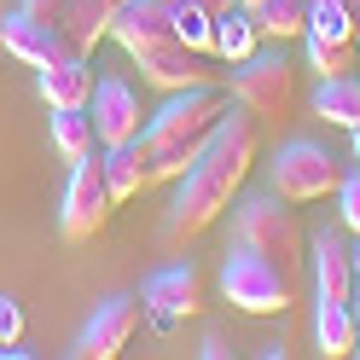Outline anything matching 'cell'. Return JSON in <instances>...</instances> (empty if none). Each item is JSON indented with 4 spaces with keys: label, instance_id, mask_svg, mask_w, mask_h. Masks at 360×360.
I'll use <instances>...</instances> for the list:
<instances>
[{
    "label": "cell",
    "instance_id": "cell-1",
    "mask_svg": "<svg viewBox=\"0 0 360 360\" xmlns=\"http://www.w3.org/2000/svg\"><path fill=\"white\" fill-rule=\"evenodd\" d=\"M250 163H256V117L244 105H233L221 117V128L210 134V146L198 151V163L180 174V192L163 215V238L186 244L198 233H210L221 210H233V192L250 180Z\"/></svg>",
    "mask_w": 360,
    "mask_h": 360
},
{
    "label": "cell",
    "instance_id": "cell-2",
    "mask_svg": "<svg viewBox=\"0 0 360 360\" xmlns=\"http://www.w3.org/2000/svg\"><path fill=\"white\" fill-rule=\"evenodd\" d=\"M233 110V94H221V87H180V94H169V105L157 110V117H146V134H140V146H146V169L151 180H180L192 163H198V151L210 146V134L221 128V117Z\"/></svg>",
    "mask_w": 360,
    "mask_h": 360
},
{
    "label": "cell",
    "instance_id": "cell-3",
    "mask_svg": "<svg viewBox=\"0 0 360 360\" xmlns=\"http://www.w3.org/2000/svg\"><path fill=\"white\" fill-rule=\"evenodd\" d=\"M238 244H244V250H256V256H267V262H279L285 274H290V267L302 262V250H308L302 221H297V210H285L279 192L238 204Z\"/></svg>",
    "mask_w": 360,
    "mask_h": 360
},
{
    "label": "cell",
    "instance_id": "cell-4",
    "mask_svg": "<svg viewBox=\"0 0 360 360\" xmlns=\"http://www.w3.org/2000/svg\"><path fill=\"white\" fill-rule=\"evenodd\" d=\"M337 157L314 140H290L274 151V163H267V186H274L285 204H320V198H337Z\"/></svg>",
    "mask_w": 360,
    "mask_h": 360
},
{
    "label": "cell",
    "instance_id": "cell-5",
    "mask_svg": "<svg viewBox=\"0 0 360 360\" xmlns=\"http://www.w3.org/2000/svg\"><path fill=\"white\" fill-rule=\"evenodd\" d=\"M221 297L244 314H285L290 308V274L279 262H267V256L238 244L227 256V267H221Z\"/></svg>",
    "mask_w": 360,
    "mask_h": 360
},
{
    "label": "cell",
    "instance_id": "cell-6",
    "mask_svg": "<svg viewBox=\"0 0 360 360\" xmlns=\"http://www.w3.org/2000/svg\"><path fill=\"white\" fill-rule=\"evenodd\" d=\"M233 105H244L250 117H290L297 105V70L285 64V53H250L244 64H233Z\"/></svg>",
    "mask_w": 360,
    "mask_h": 360
},
{
    "label": "cell",
    "instance_id": "cell-7",
    "mask_svg": "<svg viewBox=\"0 0 360 360\" xmlns=\"http://www.w3.org/2000/svg\"><path fill=\"white\" fill-rule=\"evenodd\" d=\"M128 58L140 64V82L157 87V94H180V87H210L215 82V53H198L180 35L146 41V47H134Z\"/></svg>",
    "mask_w": 360,
    "mask_h": 360
},
{
    "label": "cell",
    "instance_id": "cell-8",
    "mask_svg": "<svg viewBox=\"0 0 360 360\" xmlns=\"http://www.w3.org/2000/svg\"><path fill=\"white\" fill-rule=\"evenodd\" d=\"M198 308H204V279H198L192 262L157 267V274L146 279V290H140V320H146L157 337H169L180 320H192Z\"/></svg>",
    "mask_w": 360,
    "mask_h": 360
},
{
    "label": "cell",
    "instance_id": "cell-9",
    "mask_svg": "<svg viewBox=\"0 0 360 360\" xmlns=\"http://www.w3.org/2000/svg\"><path fill=\"white\" fill-rule=\"evenodd\" d=\"M110 210H117V198L105 186V169H99V151H87L70 163V186H64V210H58V233L64 238H94Z\"/></svg>",
    "mask_w": 360,
    "mask_h": 360
},
{
    "label": "cell",
    "instance_id": "cell-10",
    "mask_svg": "<svg viewBox=\"0 0 360 360\" xmlns=\"http://www.w3.org/2000/svg\"><path fill=\"white\" fill-rule=\"evenodd\" d=\"M87 117H94V140L105 146H122V140H140L146 134V110H140V87L128 76H99L94 82V99H87Z\"/></svg>",
    "mask_w": 360,
    "mask_h": 360
},
{
    "label": "cell",
    "instance_id": "cell-11",
    "mask_svg": "<svg viewBox=\"0 0 360 360\" xmlns=\"http://www.w3.org/2000/svg\"><path fill=\"white\" fill-rule=\"evenodd\" d=\"M134 326H140V297H105L94 314H87V326L76 337V354L82 360H110L128 349Z\"/></svg>",
    "mask_w": 360,
    "mask_h": 360
},
{
    "label": "cell",
    "instance_id": "cell-12",
    "mask_svg": "<svg viewBox=\"0 0 360 360\" xmlns=\"http://www.w3.org/2000/svg\"><path fill=\"white\" fill-rule=\"evenodd\" d=\"M314 290H320V302H354V290H360L354 244L337 227H326L320 238H314Z\"/></svg>",
    "mask_w": 360,
    "mask_h": 360
},
{
    "label": "cell",
    "instance_id": "cell-13",
    "mask_svg": "<svg viewBox=\"0 0 360 360\" xmlns=\"http://www.w3.org/2000/svg\"><path fill=\"white\" fill-rule=\"evenodd\" d=\"M0 53L18 58V64H30V70H41V64L64 58V41H58L53 24H41V18H30L24 6H18V12L0 18Z\"/></svg>",
    "mask_w": 360,
    "mask_h": 360
},
{
    "label": "cell",
    "instance_id": "cell-14",
    "mask_svg": "<svg viewBox=\"0 0 360 360\" xmlns=\"http://www.w3.org/2000/svg\"><path fill=\"white\" fill-rule=\"evenodd\" d=\"M174 6L180 0H122V6L110 12V41H117L122 53H134V47H146V41L174 35Z\"/></svg>",
    "mask_w": 360,
    "mask_h": 360
},
{
    "label": "cell",
    "instance_id": "cell-15",
    "mask_svg": "<svg viewBox=\"0 0 360 360\" xmlns=\"http://www.w3.org/2000/svg\"><path fill=\"white\" fill-rule=\"evenodd\" d=\"M41 99H47V110H87V99H94V58H76L64 53L53 64H41Z\"/></svg>",
    "mask_w": 360,
    "mask_h": 360
},
{
    "label": "cell",
    "instance_id": "cell-16",
    "mask_svg": "<svg viewBox=\"0 0 360 360\" xmlns=\"http://www.w3.org/2000/svg\"><path fill=\"white\" fill-rule=\"evenodd\" d=\"M110 0H64V12H58V41H64V53H76V58H94V47L110 35Z\"/></svg>",
    "mask_w": 360,
    "mask_h": 360
},
{
    "label": "cell",
    "instance_id": "cell-17",
    "mask_svg": "<svg viewBox=\"0 0 360 360\" xmlns=\"http://www.w3.org/2000/svg\"><path fill=\"white\" fill-rule=\"evenodd\" d=\"M99 169H105V186L117 204H128V198H140L151 186V169H146V146L140 140H122V146H105L99 151Z\"/></svg>",
    "mask_w": 360,
    "mask_h": 360
},
{
    "label": "cell",
    "instance_id": "cell-18",
    "mask_svg": "<svg viewBox=\"0 0 360 360\" xmlns=\"http://www.w3.org/2000/svg\"><path fill=\"white\" fill-rule=\"evenodd\" d=\"M250 53H262V30H256V12L233 0L227 12H215V58H221V64H244Z\"/></svg>",
    "mask_w": 360,
    "mask_h": 360
},
{
    "label": "cell",
    "instance_id": "cell-19",
    "mask_svg": "<svg viewBox=\"0 0 360 360\" xmlns=\"http://www.w3.org/2000/svg\"><path fill=\"white\" fill-rule=\"evenodd\" d=\"M354 337H360L354 302H320V314H314V343H320V354H326V360L354 354Z\"/></svg>",
    "mask_w": 360,
    "mask_h": 360
},
{
    "label": "cell",
    "instance_id": "cell-20",
    "mask_svg": "<svg viewBox=\"0 0 360 360\" xmlns=\"http://www.w3.org/2000/svg\"><path fill=\"white\" fill-rule=\"evenodd\" d=\"M308 6H314V0H262V6H256L262 41H274V47L302 41V35H308Z\"/></svg>",
    "mask_w": 360,
    "mask_h": 360
},
{
    "label": "cell",
    "instance_id": "cell-21",
    "mask_svg": "<svg viewBox=\"0 0 360 360\" xmlns=\"http://www.w3.org/2000/svg\"><path fill=\"white\" fill-rule=\"evenodd\" d=\"M314 117H326L337 128H354L360 122V76H326L320 94H314Z\"/></svg>",
    "mask_w": 360,
    "mask_h": 360
},
{
    "label": "cell",
    "instance_id": "cell-22",
    "mask_svg": "<svg viewBox=\"0 0 360 360\" xmlns=\"http://www.w3.org/2000/svg\"><path fill=\"white\" fill-rule=\"evenodd\" d=\"M47 134H53V151L64 157V163H76V157L99 151V140H94V117H87V110H53Z\"/></svg>",
    "mask_w": 360,
    "mask_h": 360
},
{
    "label": "cell",
    "instance_id": "cell-23",
    "mask_svg": "<svg viewBox=\"0 0 360 360\" xmlns=\"http://www.w3.org/2000/svg\"><path fill=\"white\" fill-rule=\"evenodd\" d=\"M308 35H320V41H354V6L349 0H314L308 6Z\"/></svg>",
    "mask_w": 360,
    "mask_h": 360
},
{
    "label": "cell",
    "instance_id": "cell-24",
    "mask_svg": "<svg viewBox=\"0 0 360 360\" xmlns=\"http://www.w3.org/2000/svg\"><path fill=\"white\" fill-rule=\"evenodd\" d=\"M302 41H308V70H320V82L354 70V41H320V35H302Z\"/></svg>",
    "mask_w": 360,
    "mask_h": 360
},
{
    "label": "cell",
    "instance_id": "cell-25",
    "mask_svg": "<svg viewBox=\"0 0 360 360\" xmlns=\"http://www.w3.org/2000/svg\"><path fill=\"white\" fill-rule=\"evenodd\" d=\"M174 35L186 41V47H198V53H215V18L204 6H192V0L174 6Z\"/></svg>",
    "mask_w": 360,
    "mask_h": 360
},
{
    "label": "cell",
    "instance_id": "cell-26",
    "mask_svg": "<svg viewBox=\"0 0 360 360\" xmlns=\"http://www.w3.org/2000/svg\"><path fill=\"white\" fill-rule=\"evenodd\" d=\"M337 221H343V233L360 238V169L337 180Z\"/></svg>",
    "mask_w": 360,
    "mask_h": 360
},
{
    "label": "cell",
    "instance_id": "cell-27",
    "mask_svg": "<svg viewBox=\"0 0 360 360\" xmlns=\"http://www.w3.org/2000/svg\"><path fill=\"white\" fill-rule=\"evenodd\" d=\"M18 337H24V308H18V297L0 290V349H12Z\"/></svg>",
    "mask_w": 360,
    "mask_h": 360
},
{
    "label": "cell",
    "instance_id": "cell-28",
    "mask_svg": "<svg viewBox=\"0 0 360 360\" xmlns=\"http://www.w3.org/2000/svg\"><path fill=\"white\" fill-rule=\"evenodd\" d=\"M198 354H204V360H227L233 349H227V337H221V331H210L204 343H198Z\"/></svg>",
    "mask_w": 360,
    "mask_h": 360
},
{
    "label": "cell",
    "instance_id": "cell-29",
    "mask_svg": "<svg viewBox=\"0 0 360 360\" xmlns=\"http://www.w3.org/2000/svg\"><path fill=\"white\" fill-rule=\"evenodd\" d=\"M192 6H204V12L215 18V12H227V6H233V0H192Z\"/></svg>",
    "mask_w": 360,
    "mask_h": 360
},
{
    "label": "cell",
    "instance_id": "cell-30",
    "mask_svg": "<svg viewBox=\"0 0 360 360\" xmlns=\"http://www.w3.org/2000/svg\"><path fill=\"white\" fill-rule=\"evenodd\" d=\"M349 140H354V163H360V122H354V128H349Z\"/></svg>",
    "mask_w": 360,
    "mask_h": 360
},
{
    "label": "cell",
    "instance_id": "cell-31",
    "mask_svg": "<svg viewBox=\"0 0 360 360\" xmlns=\"http://www.w3.org/2000/svg\"><path fill=\"white\" fill-rule=\"evenodd\" d=\"M349 6H354V30H360V0H349Z\"/></svg>",
    "mask_w": 360,
    "mask_h": 360
},
{
    "label": "cell",
    "instance_id": "cell-32",
    "mask_svg": "<svg viewBox=\"0 0 360 360\" xmlns=\"http://www.w3.org/2000/svg\"><path fill=\"white\" fill-rule=\"evenodd\" d=\"M354 279H360V244H354Z\"/></svg>",
    "mask_w": 360,
    "mask_h": 360
},
{
    "label": "cell",
    "instance_id": "cell-33",
    "mask_svg": "<svg viewBox=\"0 0 360 360\" xmlns=\"http://www.w3.org/2000/svg\"><path fill=\"white\" fill-rule=\"evenodd\" d=\"M238 6H250V12H256V6H262V0H238Z\"/></svg>",
    "mask_w": 360,
    "mask_h": 360
},
{
    "label": "cell",
    "instance_id": "cell-34",
    "mask_svg": "<svg viewBox=\"0 0 360 360\" xmlns=\"http://www.w3.org/2000/svg\"><path fill=\"white\" fill-rule=\"evenodd\" d=\"M354 354H360V337H354Z\"/></svg>",
    "mask_w": 360,
    "mask_h": 360
},
{
    "label": "cell",
    "instance_id": "cell-35",
    "mask_svg": "<svg viewBox=\"0 0 360 360\" xmlns=\"http://www.w3.org/2000/svg\"><path fill=\"white\" fill-rule=\"evenodd\" d=\"M110 6H122V0H110Z\"/></svg>",
    "mask_w": 360,
    "mask_h": 360
}]
</instances>
